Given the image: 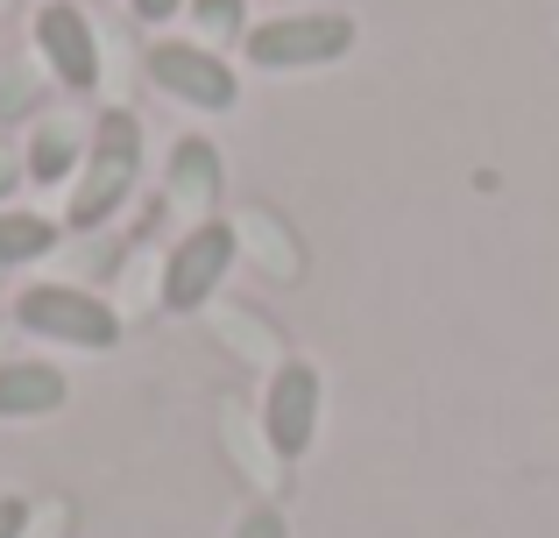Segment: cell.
Wrapping results in <instances>:
<instances>
[{
  "label": "cell",
  "mask_w": 559,
  "mask_h": 538,
  "mask_svg": "<svg viewBox=\"0 0 559 538\" xmlns=\"http://www.w3.org/2000/svg\"><path fill=\"white\" fill-rule=\"evenodd\" d=\"M135 170H142V121L135 113H99L93 128V150H85L79 170V192H71V227H99L121 213V199L135 192Z\"/></svg>",
  "instance_id": "obj_1"
},
{
  "label": "cell",
  "mask_w": 559,
  "mask_h": 538,
  "mask_svg": "<svg viewBox=\"0 0 559 538\" xmlns=\"http://www.w3.org/2000/svg\"><path fill=\"white\" fill-rule=\"evenodd\" d=\"M213 192H219V150L205 135H185L170 150V206L185 220H213Z\"/></svg>",
  "instance_id": "obj_9"
},
{
  "label": "cell",
  "mask_w": 559,
  "mask_h": 538,
  "mask_svg": "<svg viewBox=\"0 0 559 538\" xmlns=\"http://www.w3.org/2000/svg\"><path fill=\"white\" fill-rule=\"evenodd\" d=\"M227 276H234V227L199 220L191 235H178V249H170V263H164V304L170 312H199Z\"/></svg>",
  "instance_id": "obj_5"
},
{
  "label": "cell",
  "mask_w": 559,
  "mask_h": 538,
  "mask_svg": "<svg viewBox=\"0 0 559 538\" xmlns=\"http://www.w3.org/2000/svg\"><path fill=\"white\" fill-rule=\"evenodd\" d=\"M28 531V503L22 497H0V538H22Z\"/></svg>",
  "instance_id": "obj_13"
},
{
  "label": "cell",
  "mask_w": 559,
  "mask_h": 538,
  "mask_svg": "<svg viewBox=\"0 0 559 538\" xmlns=\"http://www.w3.org/2000/svg\"><path fill=\"white\" fill-rule=\"evenodd\" d=\"M355 14H333V8H312V14H270V22L248 28V64L255 71H319V64H341L355 50Z\"/></svg>",
  "instance_id": "obj_2"
},
{
  "label": "cell",
  "mask_w": 559,
  "mask_h": 538,
  "mask_svg": "<svg viewBox=\"0 0 559 538\" xmlns=\"http://www.w3.org/2000/svg\"><path fill=\"white\" fill-rule=\"evenodd\" d=\"M22 178H28V170H14L8 156H0V206H8V199H14V184H22Z\"/></svg>",
  "instance_id": "obj_15"
},
{
  "label": "cell",
  "mask_w": 559,
  "mask_h": 538,
  "mask_svg": "<svg viewBox=\"0 0 559 538\" xmlns=\"http://www.w3.org/2000/svg\"><path fill=\"white\" fill-rule=\"evenodd\" d=\"M262 432H270V446L284 461H298L312 446V432H319V369L312 361H284L270 375V390H262Z\"/></svg>",
  "instance_id": "obj_6"
},
{
  "label": "cell",
  "mask_w": 559,
  "mask_h": 538,
  "mask_svg": "<svg viewBox=\"0 0 559 538\" xmlns=\"http://www.w3.org/2000/svg\"><path fill=\"white\" fill-rule=\"evenodd\" d=\"M14 326L36 333V340L85 347V355H99V347L121 340V319H114V304L93 298V290H79V284H28L22 298H14Z\"/></svg>",
  "instance_id": "obj_3"
},
{
  "label": "cell",
  "mask_w": 559,
  "mask_h": 538,
  "mask_svg": "<svg viewBox=\"0 0 559 538\" xmlns=\"http://www.w3.org/2000/svg\"><path fill=\"white\" fill-rule=\"evenodd\" d=\"M71 383L50 361H0V418H50L64 411Z\"/></svg>",
  "instance_id": "obj_8"
},
{
  "label": "cell",
  "mask_w": 559,
  "mask_h": 538,
  "mask_svg": "<svg viewBox=\"0 0 559 538\" xmlns=\"http://www.w3.org/2000/svg\"><path fill=\"white\" fill-rule=\"evenodd\" d=\"M135 14H142V22H170V14H178V0H135Z\"/></svg>",
  "instance_id": "obj_14"
},
{
  "label": "cell",
  "mask_w": 559,
  "mask_h": 538,
  "mask_svg": "<svg viewBox=\"0 0 559 538\" xmlns=\"http://www.w3.org/2000/svg\"><path fill=\"white\" fill-rule=\"evenodd\" d=\"M191 22L205 43H248V0H191Z\"/></svg>",
  "instance_id": "obj_12"
},
{
  "label": "cell",
  "mask_w": 559,
  "mask_h": 538,
  "mask_svg": "<svg viewBox=\"0 0 559 538\" xmlns=\"http://www.w3.org/2000/svg\"><path fill=\"white\" fill-rule=\"evenodd\" d=\"M150 79L156 93H170L178 107H199V113H227L241 107V79H234V64L219 50H205V43H150Z\"/></svg>",
  "instance_id": "obj_4"
},
{
  "label": "cell",
  "mask_w": 559,
  "mask_h": 538,
  "mask_svg": "<svg viewBox=\"0 0 559 538\" xmlns=\"http://www.w3.org/2000/svg\"><path fill=\"white\" fill-rule=\"evenodd\" d=\"M36 50L50 64V79L64 93H93L99 85V50H93V22L71 0H43L36 8Z\"/></svg>",
  "instance_id": "obj_7"
},
{
  "label": "cell",
  "mask_w": 559,
  "mask_h": 538,
  "mask_svg": "<svg viewBox=\"0 0 559 538\" xmlns=\"http://www.w3.org/2000/svg\"><path fill=\"white\" fill-rule=\"evenodd\" d=\"M79 164H85V156H79V135H71L64 121H43L36 142H28V178H36V184H64Z\"/></svg>",
  "instance_id": "obj_11"
},
{
  "label": "cell",
  "mask_w": 559,
  "mask_h": 538,
  "mask_svg": "<svg viewBox=\"0 0 559 538\" xmlns=\"http://www.w3.org/2000/svg\"><path fill=\"white\" fill-rule=\"evenodd\" d=\"M57 235L64 227L50 220V213H22V206H0V263H43V255L57 249Z\"/></svg>",
  "instance_id": "obj_10"
}]
</instances>
